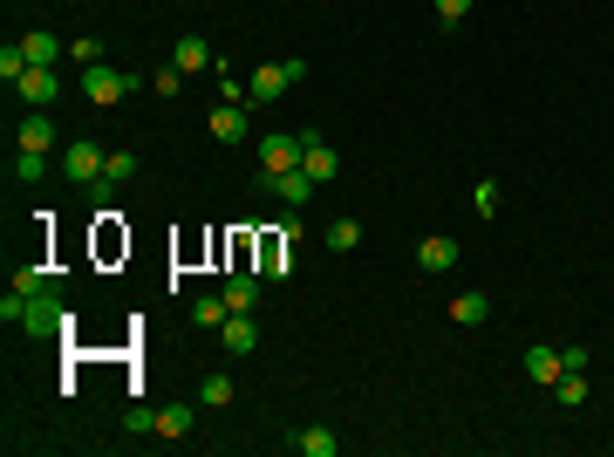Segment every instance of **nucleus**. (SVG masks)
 Instances as JSON below:
<instances>
[{
    "label": "nucleus",
    "mask_w": 614,
    "mask_h": 457,
    "mask_svg": "<svg viewBox=\"0 0 614 457\" xmlns=\"http://www.w3.org/2000/svg\"><path fill=\"white\" fill-rule=\"evenodd\" d=\"M253 151H260V171H301L307 137H301V130H267Z\"/></svg>",
    "instance_id": "obj_3"
},
{
    "label": "nucleus",
    "mask_w": 614,
    "mask_h": 457,
    "mask_svg": "<svg viewBox=\"0 0 614 457\" xmlns=\"http://www.w3.org/2000/svg\"><path fill=\"white\" fill-rule=\"evenodd\" d=\"M301 76H307L301 55H287V62H267V69H253V76H246V103H253V110H267V103H280V96H287V89H294Z\"/></svg>",
    "instance_id": "obj_1"
},
{
    "label": "nucleus",
    "mask_w": 614,
    "mask_h": 457,
    "mask_svg": "<svg viewBox=\"0 0 614 457\" xmlns=\"http://www.w3.org/2000/svg\"><path fill=\"white\" fill-rule=\"evenodd\" d=\"M14 178H21V185H41V178H48V151H14Z\"/></svg>",
    "instance_id": "obj_22"
},
{
    "label": "nucleus",
    "mask_w": 614,
    "mask_h": 457,
    "mask_svg": "<svg viewBox=\"0 0 614 457\" xmlns=\"http://www.w3.org/2000/svg\"><path fill=\"white\" fill-rule=\"evenodd\" d=\"M226 314H232L226 294H198V301H192V321H198V328H226Z\"/></svg>",
    "instance_id": "obj_20"
},
{
    "label": "nucleus",
    "mask_w": 614,
    "mask_h": 457,
    "mask_svg": "<svg viewBox=\"0 0 614 457\" xmlns=\"http://www.w3.org/2000/svg\"><path fill=\"white\" fill-rule=\"evenodd\" d=\"M294 451L301 457H342V437H335L328 423H307V430H294Z\"/></svg>",
    "instance_id": "obj_12"
},
{
    "label": "nucleus",
    "mask_w": 614,
    "mask_h": 457,
    "mask_svg": "<svg viewBox=\"0 0 614 457\" xmlns=\"http://www.w3.org/2000/svg\"><path fill=\"white\" fill-rule=\"evenodd\" d=\"M321 239H328V253H355V246H362V226H355V219H335Z\"/></svg>",
    "instance_id": "obj_23"
},
{
    "label": "nucleus",
    "mask_w": 614,
    "mask_h": 457,
    "mask_svg": "<svg viewBox=\"0 0 614 457\" xmlns=\"http://www.w3.org/2000/svg\"><path fill=\"white\" fill-rule=\"evenodd\" d=\"M471 205H478V212H485V219H492V212H499V185H492V178H485V185L471 191Z\"/></svg>",
    "instance_id": "obj_29"
},
{
    "label": "nucleus",
    "mask_w": 614,
    "mask_h": 457,
    "mask_svg": "<svg viewBox=\"0 0 614 457\" xmlns=\"http://www.w3.org/2000/svg\"><path fill=\"white\" fill-rule=\"evenodd\" d=\"M103 164H110V151H103V144H89V137H69V151H62V171H69V185H103Z\"/></svg>",
    "instance_id": "obj_4"
},
{
    "label": "nucleus",
    "mask_w": 614,
    "mask_h": 457,
    "mask_svg": "<svg viewBox=\"0 0 614 457\" xmlns=\"http://www.w3.org/2000/svg\"><path fill=\"white\" fill-rule=\"evenodd\" d=\"M69 62H76V69H96V62H103V41H96V35L69 41Z\"/></svg>",
    "instance_id": "obj_26"
},
{
    "label": "nucleus",
    "mask_w": 614,
    "mask_h": 457,
    "mask_svg": "<svg viewBox=\"0 0 614 457\" xmlns=\"http://www.w3.org/2000/svg\"><path fill=\"white\" fill-rule=\"evenodd\" d=\"M21 151H55V116H48V110L21 116Z\"/></svg>",
    "instance_id": "obj_15"
},
{
    "label": "nucleus",
    "mask_w": 614,
    "mask_h": 457,
    "mask_svg": "<svg viewBox=\"0 0 614 457\" xmlns=\"http://www.w3.org/2000/svg\"><path fill=\"white\" fill-rule=\"evenodd\" d=\"M451 321H458V328H485V321H492V294H478V287L458 294V301H451Z\"/></svg>",
    "instance_id": "obj_16"
},
{
    "label": "nucleus",
    "mask_w": 614,
    "mask_h": 457,
    "mask_svg": "<svg viewBox=\"0 0 614 457\" xmlns=\"http://www.w3.org/2000/svg\"><path fill=\"white\" fill-rule=\"evenodd\" d=\"M137 89V76L130 69H110V62H96V69H82V96L96 103V110H116L123 96Z\"/></svg>",
    "instance_id": "obj_2"
},
{
    "label": "nucleus",
    "mask_w": 614,
    "mask_h": 457,
    "mask_svg": "<svg viewBox=\"0 0 614 457\" xmlns=\"http://www.w3.org/2000/svg\"><path fill=\"white\" fill-rule=\"evenodd\" d=\"M192 423H198V410H192V403H164V410H157V437L185 444V437H192Z\"/></svg>",
    "instance_id": "obj_14"
},
{
    "label": "nucleus",
    "mask_w": 614,
    "mask_h": 457,
    "mask_svg": "<svg viewBox=\"0 0 614 457\" xmlns=\"http://www.w3.org/2000/svg\"><path fill=\"white\" fill-rule=\"evenodd\" d=\"M21 76H28V55H21V41H7V48H0V82L14 89Z\"/></svg>",
    "instance_id": "obj_25"
},
{
    "label": "nucleus",
    "mask_w": 614,
    "mask_h": 457,
    "mask_svg": "<svg viewBox=\"0 0 614 457\" xmlns=\"http://www.w3.org/2000/svg\"><path fill=\"white\" fill-rule=\"evenodd\" d=\"M226 307L232 314H253V307H260V273H232L226 280Z\"/></svg>",
    "instance_id": "obj_18"
},
{
    "label": "nucleus",
    "mask_w": 614,
    "mask_h": 457,
    "mask_svg": "<svg viewBox=\"0 0 614 457\" xmlns=\"http://www.w3.org/2000/svg\"><path fill=\"white\" fill-rule=\"evenodd\" d=\"M137 178V151H110V164H103V185H130Z\"/></svg>",
    "instance_id": "obj_24"
},
{
    "label": "nucleus",
    "mask_w": 614,
    "mask_h": 457,
    "mask_svg": "<svg viewBox=\"0 0 614 457\" xmlns=\"http://www.w3.org/2000/svg\"><path fill=\"white\" fill-rule=\"evenodd\" d=\"M560 369H567V362H560V348H546V342L526 348V376H533V382H546V389H553V382H560Z\"/></svg>",
    "instance_id": "obj_17"
},
{
    "label": "nucleus",
    "mask_w": 614,
    "mask_h": 457,
    "mask_svg": "<svg viewBox=\"0 0 614 457\" xmlns=\"http://www.w3.org/2000/svg\"><path fill=\"white\" fill-rule=\"evenodd\" d=\"M417 267H423V273H451V267H458V239L430 232V239L417 246Z\"/></svg>",
    "instance_id": "obj_10"
},
{
    "label": "nucleus",
    "mask_w": 614,
    "mask_h": 457,
    "mask_svg": "<svg viewBox=\"0 0 614 457\" xmlns=\"http://www.w3.org/2000/svg\"><path fill=\"white\" fill-rule=\"evenodd\" d=\"M212 137H219V144H246V137H253L246 103H219V110H212Z\"/></svg>",
    "instance_id": "obj_8"
},
{
    "label": "nucleus",
    "mask_w": 614,
    "mask_h": 457,
    "mask_svg": "<svg viewBox=\"0 0 614 457\" xmlns=\"http://www.w3.org/2000/svg\"><path fill=\"white\" fill-rule=\"evenodd\" d=\"M587 389H594V382H587V369H560V382H553L560 410H580V403H587Z\"/></svg>",
    "instance_id": "obj_19"
},
{
    "label": "nucleus",
    "mask_w": 614,
    "mask_h": 457,
    "mask_svg": "<svg viewBox=\"0 0 614 457\" xmlns=\"http://www.w3.org/2000/svg\"><path fill=\"white\" fill-rule=\"evenodd\" d=\"M260 191H267V198H280L287 212H301V205H307L321 185H314L307 171H260Z\"/></svg>",
    "instance_id": "obj_5"
},
{
    "label": "nucleus",
    "mask_w": 614,
    "mask_h": 457,
    "mask_svg": "<svg viewBox=\"0 0 614 457\" xmlns=\"http://www.w3.org/2000/svg\"><path fill=\"white\" fill-rule=\"evenodd\" d=\"M123 430H130V437H144V430H157V410H144V403H137V410H123Z\"/></svg>",
    "instance_id": "obj_28"
},
{
    "label": "nucleus",
    "mask_w": 614,
    "mask_h": 457,
    "mask_svg": "<svg viewBox=\"0 0 614 457\" xmlns=\"http://www.w3.org/2000/svg\"><path fill=\"white\" fill-rule=\"evenodd\" d=\"M21 55H28V69H55V62H62L69 48L48 35V28H35V35H21Z\"/></svg>",
    "instance_id": "obj_13"
},
{
    "label": "nucleus",
    "mask_w": 614,
    "mask_h": 457,
    "mask_svg": "<svg viewBox=\"0 0 614 457\" xmlns=\"http://www.w3.org/2000/svg\"><path fill=\"white\" fill-rule=\"evenodd\" d=\"M178 82H185V69H178V62H164V69H157V96H178Z\"/></svg>",
    "instance_id": "obj_30"
},
{
    "label": "nucleus",
    "mask_w": 614,
    "mask_h": 457,
    "mask_svg": "<svg viewBox=\"0 0 614 457\" xmlns=\"http://www.w3.org/2000/svg\"><path fill=\"white\" fill-rule=\"evenodd\" d=\"M14 96H21L28 110H48V103L62 96V76H55V69H28V76L14 82Z\"/></svg>",
    "instance_id": "obj_7"
},
{
    "label": "nucleus",
    "mask_w": 614,
    "mask_h": 457,
    "mask_svg": "<svg viewBox=\"0 0 614 457\" xmlns=\"http://www.w3.org/2000/svg\"><path fill=\"white\" fill-rule=\"evenodd\" d=\"M232 403V376H205L198 382V410H226Z\"/></svg>",
    "instance_id": "obj_21"
},
{
    "label": "nucleus",
    "mask_w": 614,
    "mask_h": 457,
    "mask_svg": "<svg viewBox=\"0 0 614 457\" xmlns=\"http://www.w3.org/2000/svg\"><path fill=\"white\" fill-rule=\"evenodd\" d=\"M301 137H307V157H301V171L314 178V185H335V178H342V157H335V144H328L321 130H301Z\"/></svg>",
    "instance_id": "obj_6"
},
{
    "label": "nucleus",
    "mask_w": 614,
    "mask_h": 457,
    "mask_svg": "<svg viewBox=\"0 0 614 457\" xmlns=\"http://www.w3.org/2000/svg\"><path fill=\"white\" fill-rule=\"evenodd\" d=\"M171 62H178L185 76H198V69H212L219 55H212V41H205V35H178V48H171Z\"/></svg>",
    "instance_id": "obj_11"
},
{
    "label": "nucleus",
    "mask_w": 614,
    "mask_h": 457,
    "mask_svg": "<svg viewBox=\"0 0 614 457\" xmlns=\"http://www.w3.org/2000/svg\"><path fill=\"white\" fill-rule=\"evenodd\" d=\"M430 7H437V21H444V28H458V21L478 7V0H430Z\"/></svg>",
    "instance_id": "obj_27"
},
{
    "label": "nucleus",
    "mask_w": 614,
    "mask_h": 457,
    "mask_svg": "<svg viewBox=\"0 0 614 457\" xmlns=\"http://www.w3.org/2000/svg\"><path fill=\"white\" fill-rule=\"evenodd\" d=\"M219 342H226V355H253V348H260V321H253V314H226Z\"/></svg>",
    "instance_id": "obj_9"
}]
</instances>
